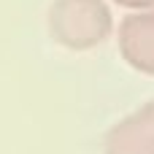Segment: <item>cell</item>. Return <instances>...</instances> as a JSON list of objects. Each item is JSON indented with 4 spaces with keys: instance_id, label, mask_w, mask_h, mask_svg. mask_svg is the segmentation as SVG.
I'll use <instances>...</instances> for the list:
<instances>
[{
    "instance_id": "6da1fadb",
    "label": "cell",
    "mask_w": 154,
    "mask_h": 154,
    "mask_svg": "<svg viewBox=\"0 0 154 154\" xmlns=\"http://www.w3.org/2000/svg\"><path fill=\"white\" fill-rule=\"evenodd\" d=\"M49 30L60 46L89 51L111 35L114 19L103 0H57L49 11Z\"/></svg>"
},
{
    "instance_id": "7a4b0ae2",
    "label": "cell",
    "mask_w": 154,
    "mask_h": 154,
    "mask_svg": "<svg viewBox=\"0 0 154 154\" xmlns=\"http://www.w3.org/2000/svg\"><path fill=\"white\" fill-rule=\"evenodd\" d=\"M103 154H154V100L108 130Z\"/></svg>"
},
{
    "instance_id": "3957f363",
    "label": "cell",
    "mask_w": 154,
    "mask_h": 154,
    "mask_svg": "<svg viewBox=\"0 0 154 154\" xmlns=\"http://www.w3.org/2000/svg\"><path fill=\"white\" fill-rule=\"evenodd\" d=\"M119 51L130 68L154 76V8L133 14L119 27Z\"/></svg>"
},
{
    "instance_id": "277c9868",
    "label": "cell",
    "mask_w": 154,
    "mask_h": 154,
    "mask_svg": "<svg viewBox=\"0 0 154 154\" xmlns=\"http://www.w3.org/2000/svg\"><path fill=\"white\" fill-rule=\"evenodd\" d=\"M119 5H127V8H152L154 0H116Z\"/></svg>"
}]
</instances>
